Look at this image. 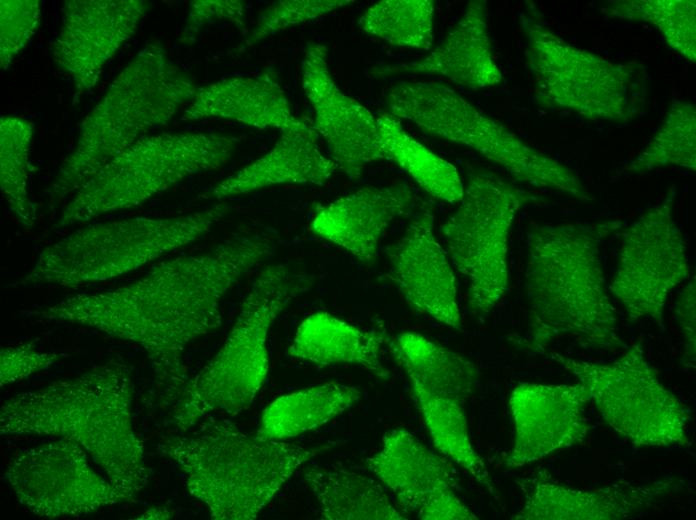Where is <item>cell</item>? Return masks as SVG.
Instances as JSON below:
<instances>
[{"label":"cell","instance_id":"cell-29","mask_svg":"<svg viewBox=\"0 0 696 520\" xmlns=\"http://www.w3.org/2000/svg\"><path fill=\"white\" fill-rule=\"evenodd\" d=\"M376 119L386 160L395 162L430 196L448 203L461 201L464 187L451 163L412 138L389 112Z\"/></svg>","mask_w":696,"mask_h":520},{"label":"cell","instance_id":"cell-10","mask_svg":"<svg viewBox=\"0 0 696 520\" xmlns=\"http://www.w3.org/2000/svg\"><path fill=\"white\" fill-rule=\"evenodd\" d=\"M526 56L540 94L551 104L585 118L627 123L641 111L645 68L613 63L576 48L549 30L537 11L521 15Z\"/></svg>","mask_w":696,"mask_h":520},{"label":"cell","instance_id":"cell-6","mask_svg":"<svg viewBox=\"0 0 696 520\" xmlns=\"http://www.w3.org/2000/svg\"><path fill=\"white\" fill-rule=\"evenodd\" d=\"M312 284L309 275L286 264L257 274L225 342L183 388L173 417L177 427L186 431L210 412L236 415L251 405L268 374L271 326Z\"/></svg>","mask_w":696,"mask_h":520},{"label":"cell","instance_id":"cell-26","mask_svg":"<svg viewBox=\"0 0 696 520\" xmlns=\"http://www.w3.org/2000/svg\"><path fill=\"white\" fill-rule=\"evenodd\" d=\"M388 343L411 383L463 405L472 395L478 369L468 359L418 333H401Z\"/></svg>","mask_w":696,"mask_h":520},{"label":"cell","instance_id":"cell-22","mask_svg":"<svg viewBox=\"0 0 696 520\" xmlns=\"http://www.w3.org/2000/svg\"><path fill=\"white\" fill-rule=\"evenodd\" d=\"M379 74L433 75L474 89L501 83L503 74L492 54L486 2L470 1L443 42L427 56L386 65Z\"/></svg>","mask_w":696,"mask_h":520},{"label":"cell","instance_id":"cell-18","mask_svg":"<svg viewBox=\"0 0 696 520\" xmlns=\"http://www.w3.org/2000/svg\"><path fill=\"white\" fill-rule=\"evenodd\" d=\"M524 503L515 520H619L634 518L660 500L686 491L690 482L663 477L645 483L618 482L593 489H575L555 481L546 470L520 479Z\"/></svg>","mask_w":696,"mask_h":520},{"label":"cell","instance_id":"cell-4","mask_svg":"<svg viewBox=\"0 0 696 520\" xmlns=\"http://www.w3.org/2000/svg\"><path fill=\"white\" fill-rule=\"evenodd\" d=\"M332 445L263 439L223 419L165 436L157 449L181 469L190 494L207 506L211 518L250 520L301 465Z\"/></svg>","mask_w":696,"mask_h":520},{"label":"cell","instance_id":"cell-16","mask_svg":"<svg viewBox=\"0 0 696 520\" xmlns=\"http://www.w3.org/2000/svg\"><path fill=\"white\" fill-rule=\"evenodd\" d=\"M326 46L308 42L302 60V88L314 112V129L325 141L330 158L348 178L386 160L377 119L337 86L328 66Z\"/></svg>","mask_w":696,"mask_h":520},{"label":"cell","instance_id":"cell-36","mask_svg":"<svg viewBox=\"0 0 696 520\" xmlns=\"http://www.w3.org/2000/svg\"><path fill=\"white\" fill-rule=\"evenodd\" d=\"M41 19L39 0L0 2V67L6 70L36 33Z\"/></svg>","mask_w":696,"mask_h":520},{"label":"cell","instance_id":"cell-20","mask_svg":"<svg viewBox=\"0 0 696 520\" xmlns=\"http://www.w3.org/2000/svg\"><path fill=\"white\" fill-rule=\"evenodd\" d=\"M434 215L424 208L387 249L389 277L416 310L459 330L461 315L453 269L434 235Z\"/></svg>","mask_w":696,"mask_h":520},{"label":"cell","instance_id":"cell-35","mask_svg":"<svg viewBox=\"0 0 696 520\" xmlns=\"http://www.w3.org/2000/svg\"><path fill=\"white\" fill-rule=\"evenodd\" d=\"M350 0H281L260 12L244 41L250 47L288 28L331 13L352 4Z\"/></svg>","mask_w":696,"mask_h":520},{"label":"cell","instance_id":"cell-34","mask_svg":"<svg viewBox=\"0 0 696 520\" xmlns=\"http://www.w3.org/2000/svg\"><path fill=\"white\" fill-rule=\"evenodd\" d=\"M612 17L653 24L670 47L687 60H696L695 0L616 1L606 7Z\"/></svg>","mask_w":696,"mask_h":520},{"label":"cell","instance_id":"cell-33","mask_svg":"<svg viewBox=\"0 0 696 520\" xmlns=\"http://www.w3.org/2000/svg\"><path fill=\"white\" fill-rule=\"evenodd\" d=\"M676 165L696 170V109L688 101H674L646 148L627 171L643 173Z\"/></svg>","mask_w":696,"mask_h":520},{"label":"cell","instance_id":"cell-30","mask_svg":"<svg viewBox=\"0 0 696 520\" xmlns=\"http://www.w3.org/2000/svg\"><path fill=\"white\" fill-rule=\"evenodd\" d=\"M411 384L418 409L435 447L494 495L491 476L472 446L463 404Z\"/></svg>","mask_w":696,"mask_h":520},{"label":"cell","instance_id":"cell-25","mask_svg":"<svg viewBox=\"0 0 696 520\" xmlns=\"http://www.w3.org/2000/svg\"><path fill=\"white\" fill-rule=\"evenodd\" d=\"M387 341L383 330H365L328 312H315L298 326L288 354L320 366L352 364L386 378L381 347Z\"/></svg>","mask_w":696,"mask_h":520},{"label":"cell","instance_id":"cell-14","mask_svg":"<svg viewBox=\"0 0 696 520\" xmlns=\"http://www.w3.org/2000/svg\"><path fill=\"white\" fill-rule=\"evenodd\" d=\"M5 479L18 501L46 517H78L136 496L100 476L88 453L75 441L57 438L20 450Z\"/></svg>","mask_w":696,"mask_h":520},{"label":"cell","instance_id":"cell-17","mask_svg":"<svg viewBox=\"0 0 696 520\" xmlns=\"http://www.w3.org/2000/svg\"><path fill=\"white\" fill-rule=\"evenodd\" d=\"M143 0H67L57 38L51 44L53 61L80 92H89L105 64L130 39L145 15Z\"/></svg>","mask_w":696,"mask_h":520},{"label":"cell","instance_id":"cell-32","mask_svg":"<svg viewBox=\"0 0 696 520\" xmlns=\"http://www.w3.org/2000/svg\"><path fill=\"white\" fill-rule=\"evenodd\" d=\"M34 125L17 116L0 118V185L10 210L23 227H33L36 208L28 193V164Z\"/></svg>","mask_w":696,"mask_h":520},{"label":"cell","instance_id":"cell-11","mask_svg":"<svg viewBox=\"0 0 696 520\" xmlns=\"http://www.w3.org/2000/svg\"><path fill=\"white\" fill-rule=\"evenodd\" d=\"M552 358L586 388L604 421L637 448L690 445V410L661 382L641 344L605 363Z\"/></svg>","mask_w":696,"mask_h":520},{"label":"cell","instance_id":"cell-3","mask_svg":"<svg viewBox=\"0 0 696 520\" xmlns=\"http://www.w3.org/2000/svg\"><path fill=\"white\" fill-rule=\"evenodd\" d=\"M129 367L111 359L84 373L5 400L4 436H54L78 443L114 485L134 496L149 480L144 447L132 426Z\"/></svg>","mask_w":696,"mask_h":520},{"label":"cell","instance_id":"cell-13","mask_svg":"<svg viewBox=\"0 0 696 520\" xmlns=\"http://www.w3.org/2000/svg\"><path fill=\"white\" fill-rule=\"evenodd\" d=\"M672 189L622 232L609 291L631 321L651 319L663 327L670 292L689 276L686 243L673 216Z\"/></svg>","mask_w":696,"mask_h":520},{"label":"cell","instance_id":"cell-12","mask_svg":"<svg viewBox=\"0 0 696 520\" xmlns=\"http://www.w3.org/2000/svg\"><path fill=\"white\" fill-rule=\"evenodd\" d=\"M530 199L500 176L476 171L459 207L441 227L446 253L468 282V307L475 314L490 312L508 290L509 233Z\"/></svg>","mask_w":696,"mask_h":520},{"label":"cell","instance_id":"cell-31","mask_svg":"<svg viewBox=\"0 0 696 520\" xmlns=\"http://www.w3.org/2000/svg\"><path fill=\"white\" fill-rule=\"evenodd\" d=\"M434 13L432 0H382L362 14L358 25L391 45L427 51L434 42Z\"/></svg>","mask_w":696,"mask_h":520},{"label":"cell","instance_id":"cell-2","mask_svg":"<svg viewBox=\"0 0 696 520\" xmlns=\"http://www.w3.org/2000/svg\"><path fill=\"white\" fill-rule=\"evenodd\" d=\"M617 221L545 224L527 233L525 290L528 327L518 340L530 354L569 337L585 349L624 346L604 277L601 244Z\"/></svg>","mask_w":696,"mask_h":520},{"label":"cell","instance_id":"cell-23","mask_svg":"<svg viewBox=\"0 0 696 520\" xmlns=\"http://www.w3.org/2000/svg\"><path fill=\"white\" fill-rule=\"evenodd\" d=\"M226 119L280 132L308 126L297 118L273 68L255 76H234L197 89L182 120Z\"/></svg>","mask_w":696,"mask_h":520},{"label":"cell","instance_id":"cell-1","mask_svg":"<svg viewBox=\"0 0 696 520\" xmlns=\"http://www.w3.org/2000/svg\"><path fill=\"white\" fill-rule=\"evenodd\" d=\"M272 252L273 244L266 238L235 237L160 262L127 285L69 296L29 314L90 327L139 345L159 382L181 394L187 384V346L221 326L223 297Z\"/></svg>","mask_w":696,"mask_h":520},{"label":"cell","instance_id":"cell-37","mask_svg":"<svg viewBox=\"0 0 696 520\" xmlns=\"http://www.w3.org/2000/svg\"><path fill=\"white\" fill-rule=\"evenodd\" d=\"M62 357L60 353L39 351L33 343L4 347L0 352V384L21 381L46 370Z\"/></svg>","mask_w":696,"mask_h":520},{"label":"cell","instance_id":"cell-7","mask_svg":"<svg viewBox=\"0 0 696 520\" xmlns=\"http://www.w3.org/2000/svg\"><path fill=\"white\" fill-rule=\"evenodd\" d=\"M230 209L219 203L178 216L90 224L43 248L17 285L72 288L119 277L201 239Z\"/></svg>","mask_w":696,"mask_h":520},{"label":"cell","instance_id":"cell-39","mask_svg":"<svg viewBox=\"0 0 696 520\" xmlns=\"http://www.w3.org/2000/svg\"><path fill=\"white\" fill-rule=\"evenodd\" d=\"M695 278L683 289L676 302V315L684 338L683 363L690 367L695 364L696 322H695Z\"/></svg>","mask_w":696,"mask_h":520},{"label":"cell","instance_id":"cell-28","mask_svg":"<svg viewBox=\"0 0 696 520\" xmlns=\"http://www.w3.org/2000/svg\"><path fill=\"white\" fill-rule=\"evenodd\" d=\"M360 398L356 387L335 382L280 396L264 409L256 435L268 440L298 436L327 423Z\"/></svg>","mask_w":696,"mask_h":520},{"label":"cell","instance_id":"cell-38","mask_svg":"<svg viewBox=\"0 0 696 520\" xmlns=\"http://www.w3.org/2000/svg\"><path fill=\"white\" fill-rule=\"evenodd\" d=\"M218 20H228L237 27H244L245 4L240 0L191 1L182 33L183 42H190L203 27Z\"/></svg>","mask_w":696,"mask_h":520},{"label":"cell","instance_id":"cell-9","mask_svg":"<svg viewBox=\"0 0 696 520\" xmlns=\"http://www.w3.org/2000/svg\"><path fill=\"white\" fill-rule=\"evenodd\" d=\"M238 142L235 136L216 132L142 137L75 192L55 227L61 229L142 205L190 176L226 165Z\"/></svg>","mask_w":696,"mask_h":520},{"label":"cell","instance_id":"cell-21","mask_svg":"<svg viewBox=\"0 0 696 520\" xmlns=\"http://www.w3.org/2000/svg\"><path fill=\"white\" fill-rule=\"evenodd\" d=\"M414 203V193L405 184L363 187L319 208L310 226L319 237L369 263L386 229Z\"/></svg>","mask_w":696,"mask_h":520},{"label":"cell","instance_id":"cell-19","mask_svg":"<svg viewBox=\"0 0 696 520\" xmlns=\"http://www.w3.org/2000/svg\"><path fill=\"white\" fill-rule=\"evenodd\" d=\"M589 402L580 382L518 384L509 398L514 437L507 467H522L581 443L590 430L585 414Z\"/></svg>","mask_w":696,"mask_h":520},{"label":"cell","instance_id":"cell-40","mask_svg":"<svg viewBox=\"0 0 696 520\" xmlns=\"http://www.w3.org/2000/svg\"><path fill=\"white\" fill-rule=\"evenodd\" d=\"M172 513L165 508H152L142 514L139 519H167Z\"/></svg>","mask_w":696,"mask_h":520},{"label":"cell","instance_id":"cell-5","mask_svg":"<svg viewBox=\"0 0 696 520\" xmlns=\"http://www.w3.org/2000/svg\"><path fill=\"white\" fill-rule=\"evenodd\" d=\"M197 89L159 40L147 41L83 120L73 150L51 183V196L61 199L78 191L141 134L172 119Z\"/></svg>","mask_w":696,"mask_h":520},{"label":"cell","instance_id":"cell-24","mask_svg":"<svg viewBox=\"0 0 696 520\" xmlns=\"http://www.w3.org/2000/svg\"><path fill=\"white\" fill-rule=\"evenodd\" d=\"M336 169L320 150L318 133L308 125L280 132L270 150L224 178L207 197L223 200L281 184L323 185Z\"/></svg>","mask_w":696,"mask_h":520},{"label":"cell","instance_id":"cell-15","mask_svg":"<svg viewBox=\"0 0 696 520\" xmlns=\"http://www.w3.org/2000/svg\"><path fill=\"white\" fill-rule=\"evenodd\" d=\"M368 469L389 488L405 514L422 520H477L455 492L449 464L405 429L387 432Z\"/></svg>","mask_w":696,"mask_h":520},{"label":"cell","instance_id":"cell-8","mask_svg":"<svg viewBox=\"0 0 696 520\" xmlns=\"http://www.w3.org/2000/svg\"><path fill=\"white\" fill-rule=\"evenodd\" d=\"M386 104L393 116L412 122L424 133L476 151L520 183L581 201L592 199L572 169L530 146L442 83L400 81L388 90Z\"/></svg>","mask_w":696,"mask_h":520},{"label":"cell","instance_id":"cell-27","mask_svg":"<svg viewBox=\"0 0 696 520\" xmlns=\"http://www.w3.org/2000/svg\"><path fill=\"white\" fill-rule=\"evenodd\" d=\"M304 479L313 491L320 515L328 520H400L396 508L375 479L339 468L307 467Z\"/></svg>","mask_w":696,"mask_h":520}]
</instances>
